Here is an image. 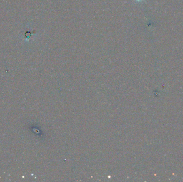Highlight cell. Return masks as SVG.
Returning <instances> with one entry per match:
<instances>
[{
  "label": "cell",
  "instance_id": "6da1fadb",
  "mask_svg": "<svg viewBox=\"0 0 183 182\" xmlns=\"http://www.w3.org/2000/svg\"><path fill=\"white\" fill-rule=\"evenodd\" d=\"M136 1H140V0H136Z\"/></svg>",
  "mask_w": 183,
  "mask_h": 182
}]
</instances>
